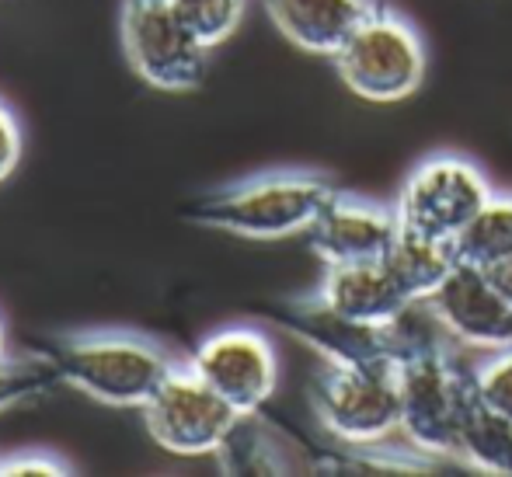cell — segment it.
<instances>
[{"label": "cell", "instance_id": "cell-1", "mask_svg": "<svg viewBox=\"0 0 512 477\" xmlns=\"http://www.w3.org/2000/svg\"><path fill=\"white\" fill-rule=\"evenodd\" d=\"M335 195L338 189L321 175H265L196 202L189 216L248 241H283L307 234Z\"/></svg>", "mask_w": 512, "mask_h": 477}, {"label": "cell", "instance_id": "cell-2", "mask_svg": "<svg viewBox=\"0 0 512 477\" xmlns=\"http://www.w3.org/2000/svg\"><path fill=\"white\" fill-rule=\"evenodd\" d=\"M42 356L63 383L112 408H140L161 390L175 363L154 342L136 335L60 338Z\"/></svg>", "mask_w": 512, "mask_h": 477}, {"label": "cell", "instance_id": "cell-3", "mask_svg": "<svg viewBox=\"0 0 512 477\" xmlns=\"http://www.w3.org/2000/svg\"><path fill=\"white\" fill-rule=\"evenodd\" d=\"M401 439L429 460L457 457L460 429L478 404L474 370L460 363L457 349L398 366Z\"/></svg>", "mask_w": 512, "mask_h": 477}, {"label": "cell", "instance_id": "cell-4", "mask_svg": "<svg viewBox=\"0 0 512 477\" xmlns=\"http://www.w3.org/2000/svg\"><path fill=\"white\" fill-rule=\"evenodd\" d=\"M314 415L331 439L352 450H377L401 436L398 370L335 366L314 383Z\"/></svg>", "mask_w": 512, "mask_h": 477}, {"label": "cell", "instance_id": "cell-5", "mask_svg": "<svg viewBox=\"0 0 512 477\" xmlns=\"http://www.w3.org/2000/svg\"><path fill=\"white\" fill-rule=\"evenodd\" d=\"M342 84L373 105H394L422 88L425 46L394 11H370L335 56Z\"/></svg>", "mask_w": 512, "mask_h": 477}, {"label": "cell", "instance_id": "cell-6", "mask_svg": "<svg viewBox=\"0 0 512 477\" xmlns=\"http://www.w3.org/2000/svg\"><path fill=\"white\" fill-rule=\"evenodd\" d=\"M143 422L161 450L175 457H209L220 453L241 415L192 366H175L161 390L143 404Z\"/></svg>", "mask_w": 512, "mask_h": 477}, {"label": "cell", "instance_id": "cell-7", "mask_svg": "<svg viewBox=\"0 0 512 477\" xmlns=\"http://www.w3.org/2000/svg\"><path fill=\"white\" fill-rule=\"evenodd\" d=\"M126 60L161 91H196L206 77V46L178 21L171 0H126L122 7Z\"/></svg>", "mask_w": 512, "mask_h": 477}, {"label": "cell", "instance_id": "cell-8", "mask_svg": "<svg viewBox=\"0 0 512 477\" xmlns=\"http://www.w3.org/2000/svg\"><path fill=\"white\" fill-rule=\"evenodd\" d=\"M488 199H492L488 178L471 161L439 154L411 171L408 182L401 185L394 213L401 227L453 241Z\"/></svg>", "mask_w": 512, "mask_h": 477}, {"label": "cell", "instance_id": "cell-9", "mask_svg": "<svg viewBox=\"0 0 512 477\" xmlns=\"http://www.w3.org/2000/svg\"><path fill=\"white\" fill-rule=\"evenodd\" d=\"M189 366L237 415H258L279 387L276 349L265 331L248 328V324L220 328L203 338Z\"/></svg>", "mask_w": 512, "mask_h": 477}, {"label": "cell", "instance_id": "cell-10", "mask_svg": "<svg viewBox=\"0 0 512 477\" xmlns=\"http://www.w3.org/2000/svg\"><path fill=\"white\" fill-rule=\"evenodd\" d=\"M439 321L446 324L450 338L464 349L499 352L512 349V307L495 289L488 269L464 265L450 272L439 293L432 296Z\"/></svg>", "mask_w": 512, "mask_h": 477}, {"label": "cell", "instance_id": "cell-11", "mask_svg": "<svg viewBox=\"0 0 512 477\" xmlns=\"http://www.w3.org/2000/svg\"><path fill=\"white\" fill-rule=\"evenodd\" d=\"M398 230L401 220L391 209L349 199V195H335V202L307 230V241L324 265L384 262Z\"/></svg>", "mask_w": 512, "mask_h": 477}, {"label": "cell", "instance_id": "cell-12", "mask_svg": "<svg viewBox=\"0 0 512 477\" xmlns=\"http://www.w3.org/2000/svg\"><path fill=\"white\" fill-rule=\"evenodd\" d=\"M286 328L307 342L324 363L335 366H391L387 359L384 328H370V324H356L349 317L335 314L324 307L317 296L286 307ZM394 370V366H391Z\"/></svg>", "mask_w": 512, "mask_h": 477}, {"label": "cell", "instance_id": "cell-13", "mask_svg": "<svg viewBox=\"0 0 512 477\" xmlns=\"http://www.w3.org/2000/svg\"><path fill=\"white\" fill-rule=\"evenodd\" d=\"M265 11L297 49L335 60L373 7L370 0H265Z\"/></svg>", "mask_w": 512, "mask_h": 477}, {"label": "cell", "instance_id": "cell-14", "mask_svg": "<svg viewBox=\"0 0 512 477\" xmlns=\"http://www.w3.org/2000/svg\"><path fill=\"white\" fill-rule=\"evenodd\" d=\"M314 296L335 314L349 317L356 324H370V328H384L408 303V296L401 293V286L394 283L384 262L328 265L324 283Z\"/></svg>", "mask_w": 512, "mask_h": 477}, {"label": "cell", "instance_id": "cell-15", "mask_svg": "<svg viewBox=\"0 0 512 477\" xmlns=\"http://www.w3.org/2000/svg\"><path fill=\"white\" fill-rule=\"evenodd\" d=\"M384 265L408 300H432L460 262L453 241L401 227L391 251L384 255Z\"/></svg>", "mask_w": 512, "mask_h": 477}, {"label": "cell", "instance_id": "cell-16", "mask_svg": "<svg viewBox=\"0 0 512 477\" xmlns=\"http://www.w3.org/2000/svg\"><path fill=\"white\" fill-rule=\"evenodd\" d=\"M384 342H387V359H391L394 370L405 363H415V359L457 349V342L450 338L446 324L439 321L432 300H408L405 307L384 324Z\"/></svg>", "mask_w": 512, "mask_h": 477}, {"label": "cell", "instance_id": "cell-17", "mask_svg": "<svg viewBox=\"0 0 512 477\" xmlns=\"http://www.w3.org/2000/svg\"><path fill=\"white\" fill-rule=\"evenodd\" d=\"M457 460L481 474L512 477V422L478 401L460 429Z\"/></svg>", "mask_w": 512, "mask_h": 477}, {"label": "cell", "instance_id": "cell-18", "mask_svg": "<svg viewBox=\"0 0 512 477\" xmlns=\"http://www.w3.org/2000/svg\"><path fill=\"white\" fill-rule=\"evenodd\" d=\"M457 262L492 269L502 258L512 255V199H492L467 220V227L453 237Z\"/></svg>", "mask_w": 512, "mask_h": 477}, {"label": "cell", "instance_id": "cell-19", "mask_svg": "<svg viewBox=\"0 0 512 477\" xmlns=\"http://www.w3.org/2000/svg\"><path fill=\"white\" fill-rule=\"evenodd\" d=\"M178 21L206 49H216L237 32L244 18V0H171Z\"/></svg>", "mask_w": 512, "mask_h": 477}, {"label": "cell", "instance_id": "cell-20", "mask_svg": "<svg viewBox=\"0 0 512 477\" xmlns=\"http://www.w3.org/2000/svg\"><path fill=\"white\" fill-rule=\"evenodd\" d=\"M60 373L49 366L46 356H28V359H0V411L14 408V404L35 401V397L49 394L56 387Z\"/></svg>", "mask_w": 512, "mask_h": 477}, {"label": "cell", "instance_id": "cell-21", "mask_svg": "<svg viewBox=\"0 0 512 477\" xmlns=\"http://www.w3.org/2000/svg\"><path fill=\"white\" fill-rule=\"evenodd\" d=\"M220 457H223V471L230 474H269L279 471L272 464V450L265 443V436L258 429H251V415H241L237 429L230 432V439L220 446Z\"/></svg>", "mask_w": 512, "mask_h": 477}, {"label": "cell", "instance_id": "cell-22", "mask_svg": "<svg viewBox=\"0 0 512 477\" xmlns=\"http://www.w3.org/2000/svg\"><path fill=\"white\" fill-rule=\"evenodd\" d=\"M474 390L485 408L512 422V349L485 352V363L474 366Z\"/></svg>", "mask_w": 512, "mask_h": 477}, {"label": "cell", "instance_id": "cell-23", "mask_svg": "<svg viewBox=\"0 0 512 477\" xmlns=\"http://www.w3.org/2000/svg\"><path fill=\"white\" fill-rule=\"evenodd\" d=\"M67 477L70 467L56 464L53 457H42V453H21V457H7L0 464V477Z\"/></svg>", "mask_w": 512, "mask_h": 477}, {"label": "cell", "instance_id": "cell-24", "mask_svg": "<svg viewBox=\"0 0 512 477\" xmlns=\"http://www.w3.org/2000/svg\"><path fill=\"white\" fill-rule=\"evenodd\" d=\"M18 161H21V129L14 122V115L0 105V182H7L14 175Z\"/></svg>", "mask_w": 512, "mask_h": 477}, {"label": "cell", "instance_id": "cell-25", "mask_svg": "<svg viewBox=\"0 0 512 477\" xmlns=\"http://www.w3.org/2000/svg\"><path fill=\"white\" fill-rule=\"evenodd\" d=\"M488 276H492L495 289H499V293L506 296L509 307H512V255H509V258H502L499 265H492V269H488Z\"/></svg>", "mask_w": 512, "mask_h": 477}, {"label": "cell", "instance_id": "cell-26", "mask_svg": "<svg viewBox=\"0 0 512 477\" xmlns=\"http://www.w3.org/2000/svg\"><path fill=\"white\" fill-rule=\"evenodd\" d=\"M0 359H7V331H4V321H0Z\"/></svg>", "mask_w": 512, "mask_h": 477}]
</instances>
